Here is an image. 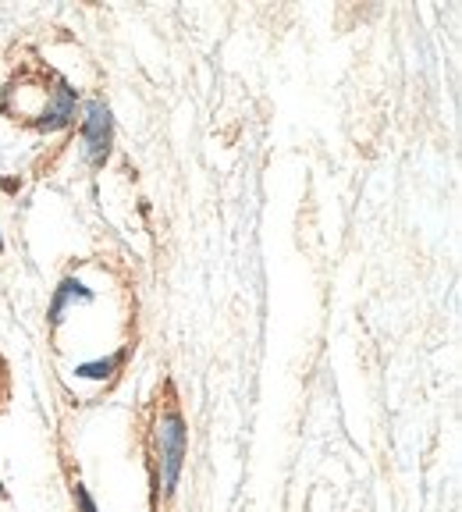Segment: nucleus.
<instances>
[{"instance_id":"nucleus-1","label":"nucleus","mask_w":462,"mask_h":512,"mask_svg":"<svg viewBox=\"0 0 462 512\" xmlns=\"http://www.w3.org/2000/svg\"><path fill=\"white\" fill-rule=\"evenodd\" d=\"M157 448H160V491L171 495L178 488V477H182L185 452H189V431H185V420L178 409H168L157 424Z\"/></svg>"},{"instance_id":"nucleus-2","label":"nucleus","mask_w":462,"mask_h":512,"mask_svg":"<svg viewBox=\"0 0 462 512\" xmlns=\"http://www.w3.org/2000/svg\"><path fill=\"white\" fill-rule=\"evenodd\" d=\"M111 111H107L104 104H89L86 107V118H82V146H86V157L93 160V164H100V160H107V153H111Z\"/></svg>"},{"instance_id":"nucleus-3","label":"nucleus","mask_w":462,"mask_h":512,"mask_svg":"<svg viewBox=\"0 0 462 512\" xmlns=\"http://www.w3.org/2000/svg\"><path fill=\"white\" fill-rule=\"evenodd\" d=\"M75 498H79V509H82V512H96L93 498H89V495H86V488H79V484H75Z\"/></svg>"},{"instance_id":"nucleus-4","label":"nucleus","mask_w":462,"mask_h":512,"mask_svg":"<svg viewBox=\"0 0 462 512\" xmlns=\"http://www.w3.org/2000/svg\"><path fill=\"white\" fill-rule=\"evenodd\" d=\"M0 249H4V239H0Z\"/></svg>"},{"instance_id":"nucleus-5","label":"nucleus","mask_w":462,"mask_h":512,"mask_svg":"<svg viewBox=\"0 0 462 512\" xmlns=\"http://www.w3.org/2000/svg\"><path fill=\"white\" fill-rule=\"evenodd\" d=\"M0 498H4V488H0Z\"/></svg>"}]
</instances>
